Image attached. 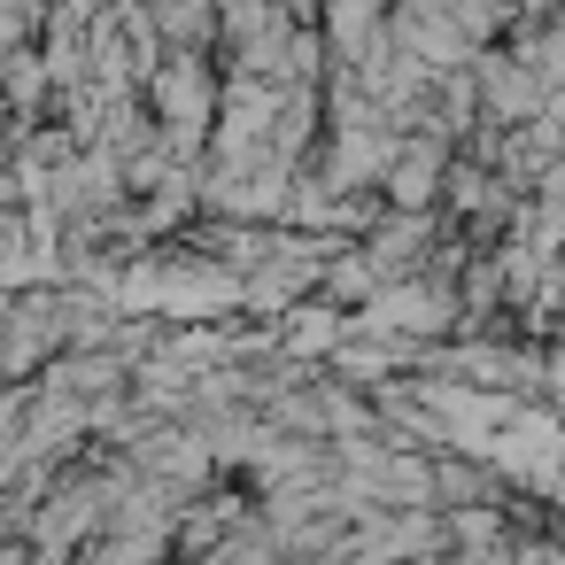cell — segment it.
Masks as SVG:
<instances>
[{
	"label": "cell",
	"mask_w": 565,
	"mask_h": 565,
	"mask_svg": "<svg viewBox=\"0 0 565 565\" xmlns=\"http://www.w3.org/2000/svg\"><path fill=\"white\" fill-rule=\"evenodd\" d=\"M372 326L387 333H441L449 326V302L434 295V287H395V295H380V310H372Z\"/></svg>",
	"instance_id": "6da1fadb"
},
{
	"label": "cell",
	"mask_w": 565,
	"mask_h": 565,
	"mask_svg": "<svg viewBox=\"0 0 565 565\" xmlns=\"http://www.w3.org/2000/svg\"><path fill=\"white\" fill-rule=\"evenodd\" d=\"M426 186H434V148H411V156L395 163V202H403V210H418V202H426Z\"/></svg>",
	"instance_id": "7a4b0ae2"
}]
</instances>
